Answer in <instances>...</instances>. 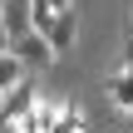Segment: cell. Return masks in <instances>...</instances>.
I'll return each mask as SVG.
<instances>
[{"instance_id": "1", "label": "cell", "mask_w": 133, "mask_h": 133, "mask_svg": "<svg viewBox=\"0 0 133 133\" xmlns=\"http://www.w3.org/2000/svg\"><path fill=\"white\" fill-rule=\"evenodd\" d=\"M10 54H15V59H20V64L30 69V74H44V69H49V64L59 59V54H54V44H49V35H39V30H30V35H20Z\"/></svg>"}, {"instance_id": "2", "label": "cell", "mask_w": 133, "mask_h": 133, "mask_svg": "<svg viewBox=\"0 0 133 133\" xmlns=\"http://www.w3.org/2000/svg\"><path fill=\"white\" fill-rule=\"evenodd\" d=\"M74 39H79V15H74V5H69V10H59V20H54V30H49V44H54V54H69Z\"/></svg>"}, {"instance_id": "3", "label": "cell", "mask_w": 133, "mask_h": 133, "mask_svg": "<svg viewBox=\"0 0 133 133\" xmlns=\"http://www.w3.org/2000/svg\"><path fill=\"white\" fill-rule=\"evenodd\" d=\"M104 94H109V104H114V109L133 114V69H114V74H109V84H104Z\"/></svg>"}, {"instance_id": "4", "label": "cell", "mask_w": 133, "mask_h": 133, "mask_svg": "<svg viewBox=\"0 0 133 133\" xmlns=\"http://www.w3.org/2000/svg\"><path fill=\"white\" fill-rule=\"evenodd\" d=\"M25 5H30V30L49 35V30H54V20H59V5H54V0H25Z\"/></svg>"}, {"instance_id": "5", "label": "cell", "mask_w": 133, "mask_h": 133, "mask_svg": "<svg viewBox=\"0 0 133 133\" xmlns=\"http://www.w3.org/2000/svg\"><path fill=\"white\" fill-rule=\"evenodd\" d=\"M25 79H30V69H25L15 54H0V94H10V89L25 84Z\"/></svg>"}, {"instance_id": "6", "label": "cell", "mask_w": 133, "mask_h": 133, "mask_svg": "<svg viewBox=\"0 0 133 133\" xmlns=\"http://www.w3.org/2000/svg\"><path fill=\"white\" fill-rule=\"evenodd\" d=\"M54 133H84V114H79L74 104H64V114H59V123H54Z\"/></svg>"}, {"instance_id": "7", "label": "cell", "mask_w": 133, "mask_h": 133, "mask_svg": "<svg viewBox=\"0 0 133 133\" xmlns=\"http://www.w3.org/2000/svg\"><path fill=\"white\" fill-rule=\"evenodd\" d=\"M118 69H133V30L123 35V44H118Z\"/></svg>"}, {"instance_id": "8", "label": "cell", "mask_w": 133, "mask_h": 133, "mask_svg": "<svg viewBox=\"0 0 133 133\" xmlns=\"http://www.w3.org/2000/svg\"><path fill=\"white\" fill-rule=\"evenodd\" d=\"M10 49H15V35H10V25L0 20V54H10Z\"/></svg>"}, {"instance_id": "9", "label": "cell", "mask_w": 133, "mask_h": 133, "mask_svg": "<svg viewBox=\"0 0 133 133\" xmlns=\"http://www.w3.org/2000/svg\"><path fill=\"white\" fill-rule=\"evenodd\" d=\"M54 5H59V10H69V5H74V0H54Z\"/></svg>"}, {"instance_id": "10", "label": "cell", "mask_w": 133, "mask_h": 133, "mask_svg": "<svg viewBox=\"0 0 133 133\" xmlns=\"http://www.w3.org/2000/svg\"><path fill=\"white\" fill-rule=\"evenodd\" d=\"M0 20H5V0H0Z\"/></svg>"}, {"instance_id": "11", "label": "cell", "mask_w": 133, "mask_h": 133, "mask_svg": "<svg viewBox=\"0 0 133 133\" xmlns=\"http://www.w3.org/2000/svg\"><path fill=\"white\" fill-rule=\"evenodd\" d=\"M123 5H128V10H133V0H123Z\"/></svg>"}, {"instance_id": "12", "label": "cell", "mask_w": 133, "mask_h": 133, "mask_svg": "<svg viewBox=\"0 0 133 133\" xmlns=\"http://www.w3.org/2000/svg\"><path fill=\"white\" fill-rule=\"evenodd\" d=\"M128 118H133V114H128Z\"/></svg>"}, {"instance_id": "13", "label": "cell", "mask_w": 133, "mask_h": 133, "mask_svg": "<svg viewBox=\"0 0 133 133\" xmlns=\"http://www.w3.org/2000/svg\"><path fill=\"white\" fill-rule=\"evenodd\" d=\"M128 133H133V128H128Z\"/></svg>"}]
</instances>
